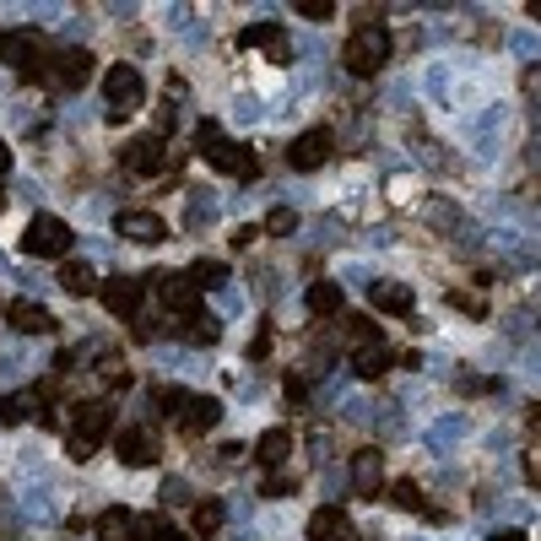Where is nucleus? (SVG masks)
Wrapping results in <instances>:
<instances>
[{
  "label": "nucleus",
  "mask_w": 541,
  "mask_h": 541,
  "mask_svg": "<svg viewBox=\"0 0 541 541\" xmlns=\"http://www.w3.org/2000/svg\"><path fill=\"white\" fill-rule=\"evenodd\" d=\"M390 504H395V509H412V514H422V487H417L412 477L390 482Z\"/></svg>",
  "instance_id": "bb28decb"
},
{
  "label": "nucleus",
  "mask_w": 541,
  "mask_h": 541,
  "mask_svg": "<svg viewBox=\"0 0 541 541\" xmlns=\"http://www.w3.org/2000/svg\"><path fill=\"white\" fill-rule=\"evenodd\" d=\"M92 65H98V60H92L87 49H65V55H55L49 65H38L33 82H44V87H55V92H76L92 76Z\"/></svg>",
  "instance_id": "f03ea898"
},
{
  "label": "nucleus",
  "mask_w": 541,
  "mask_h": 541,
  "mask_svg": "<svg viewBox=\"0 0 541 541\" xmlns=\"http://www.w3.org/2000/svg\"><path fill=\"white\" fill-rule=\"evenodd\" d=\"M255 239H260V228H239V233H233V244H239V249H249Z\"/></svg>",
  "instance_id": "79ce46f5"
},
{
  "label": "nucleus",
  "mask_w": 541,
  "mask_h": 541,
  "mask_svg": "<svg viewBox=\"0 0 541 541\" xmlns=\"http://www.w3.org/2000/svg\"><path fill=\"white\" fill-rule=\"evenodd\" d=\"M309 541H352V520L341 504H320L309 514Z\"/></svg>",
  "instance_id": "dca6fc26"
},
{
  "label": "nucleus",
  "mask_w": 541,
  "mask_h": 541,
  "mask_svg": "<svg viewBox=\"0 0 541 541\" xmlns=\"http://www.w3.org/2000/svg\"><path fill=\"white\" fill-rule=\"evenodd\" d=\"M331 147H336V136L325 125H314V130H303V136L287 147V163L298 168V174H314V168H325V157H331Z\"/></svg>",
  "instance_id": "0eeeda50"
},
{
  "label": "nucleus",
  "mask_w": 541,
  "mask_h": 541,
  "mask_svg": "<svg viewBox=\"0 0 541 541\" xmlns=\"http://www.w3.org/2000/svg\"><path fill=\"white\" fill-rule=\"evenodd\" d=\"M368 298H374V309H390V314H412V303H417L406 282H374Z\"/></svg>",
  "instance_id": "4be33fe9"
},
{
  "label": "nucleus",
  "mask_w": 541,
  "mask_h": 541,
  "mask_svg": "<svg viewBox=\"0 0 541 541\" xmlns=\"http://www.w3.org/2000/svg\"><path fill=\"white\" fill-rule=\"evenodd\" d=\"M293 228H298V217L287 206H276L271 217H266V233H293Z\"/></svg>",
  "instance_id": "72a5a7b5"
},
{
  "label": "nucleus",
  "mask_w": 541,
  "mask_h": 541,
  "mask_svg": "<svg viewBox=\"0 0 541 541\" xmlns=\"http://www.w3.org/2000/svg\"><path fill=\"white\" fill-rule=\"evenodd\" d=\"M239 44H244V49H266V55H271L276 65L293 60V44H287L282 22H249V28L239 33Z\"/></svg>",
  "instance_id": "9b49d317"
},
{
  "label": "nucleus",
  "mask_w": 541,
  "mask_h": 541,
  "mask_svg": "<svg viewBox=\"0 0 541 541\" xmlns=\"http://www.w3.org/2000/svg\"><path fill=\"white\" fill-rule=\"evenodd\" d=\"M525 477H531V487L541 482V466H536V450H525Z\"/></svg>",
  "instance_id": "37998d69"
},
{
  "label": "nucleus",
  "mask_w": 541,
  "mask_h": 541,
  "mask_svg": "<svg viewBox=\"0 0 541 541\" xmlns=\"http://www.w3.org/2000/svg\"><path fill=\"white\" fill-rule=\"evenodd\" d=\"M6 320H11V331H22V336H55V314L33 298H17L6 309Z\"/></svg>",
  "instance_id": "ddd939ff"
},
{
  "label": "nucleus",
  "mask_w": 541,
  "mask_h": 541,
  "mask_svg": "<svg viewBox=\"0 0 541 541\" xmlns=\"http://www.w3.org/2000/svg\"><path fill=\"white\" fill-rule=\"evenodd\" d=\"M379 487H385V455H379V450H358V455H352V493L374 498Z\"/></svg>",
  "instance_id": "2eb2a0df"
},
{
  "label": "nucleus",
  "mask_w": 541,
  "mask_h": 541,
  "mask_svg": "<svg viewBox=\"0 0 541 541\" xmlns=\"http://www.w3.org/2000/svg\"><path fill=\"white\" fill-rule=\"evenodd\" d=\"M60 287L71 298H87V293H98V271H92L87 260H65V266H60Z\"/></svg>",
  "instance_id": "aec40b11"
},
{
  "label": "nucleus",
  "mask_w": 541,
  "mask_h": 541,
  "mask_svg": "<svg viewBox=\"0 0 541 541\" xmlns=\"http://www.w3.org/2000/svg\"><path fill=\"white\" fill-rule=\"evenodd\" d=\"M341 60H347L352 76H374L379 65H390V28H379V22H363V28L347 38Z\"/></svg>",
  "instance_id": "f257e3e1"
},
{
  "label": "nucleus",
  "mask_w": 541,
  "mask_h": 541,
  "mask_svg": "<svg viewBox=\"0 0 541 541\" xmlns=\"http://www.w3.org/2000/svg\"><path fill=\"white\" fill-rule=\"evenodd\" d=\"M487 541H531L525 531H498V536H487Z\"/></svg>",
  "instance_id": "c03bdc74"
},
{
  "label": "nucleus",
  "mask_w": 541,
  "mask_h": 541,
  "mask_svg": "<svg viewBox=\"0 0 541 541\" xmlns=\"http://www.w3.org/2000/svg\"><path fill=\"white\" fill-rule=\"evenodd\" d=\"M298 11H303L309 22H331V17H336V6H331V0H298Z\"/></svg>",
  "instance_id": "473e14b6"
},
{
  "label": "nucleus",
  "mask_w": 541,
  "mask_h": 541,
  "mask_svg": "<svg viewBox=\"0 0 541 541\" xmlns=\"http://www.w3.org/2000/svg\"><path fill=\"white\" fill-rule=\"evenodd\" d=\"M65 249H71V228L60 217H33L28 233H22V255L33 260H60Z\"/></svg>",
  "instance_id": "7ed1b4c3"
},
{
  "label": "nucleus",
  "mask_w": 541,
  "mask_h": 541,
  "mask_svg": "<svg viewBox=\"0 0 541 541\" xmlns=\"http://www.w3.org/2000/svg\"><path fill=\"white\" fill-rule=\"evenodd\" d=\"M385 368H390V347H385V341H363V347L352 352V374H358V379H379Z\"/></svg>",
  "instance_id": "6ab92c4d"
},
{
  "label": "nucleus",
  "mask_w": 541,
  "mask_h": 541,
  "mask_svg": "<svg viewBox=\"0 0 541 541\" xmlns=\"http://www.w3.org/2000/svg\"><path fill=\"white\" fill-rule=\"evenodd\" d=\"M190 276H195V287L206 293V287H222V282H228V266H222V260H195Z\"/></svg>",
  "instance_id": "cd10ccee"
},
{
  "label": "nucleus",
  "mask_w": 541,
  "mask_h": 541,
  "mask_svg": "<svg viewBox=\"0 0 541 541\" xmlns=\"http://www.w3.org/2000/svg\"><path fill=\"white\" fill-rule=\"evenodd\" d=\"M217 417H222V401H217V395H190V406L179 412V428L190 433V439H201V433L217 428Z\"/></svg>",
  "instance_id": "f3484780"
},
{
  "label": "nucleus",
  "mask_w": 541,
  "mask_h": 541,
  "mask_svg": "<svg viewBox=\"0 0 541 541\" xmlns=\"http://www.w3.org/2000/svg\"><path fill=\"white\" fill-rule=\"evenodd\" d=\"M347 336L358 341V347H363V341H379V331H374V320H368V314H347Z\"/></svg>",
  "instance_id": "2f4dec72"
},
{
  "label": "nucleus",
  "mask_w": 541,
  "mask_h": 541,
  "mask_svg": "<svg viewBox=\"0 0 541 541\" xmlns=\"http://www.w3.org/2000/svg\"><path fill=\"white\" fill-rule=\"evenodd\" d=\"M71 422H76V433H71V439H82L87 450H98V444L114 433V406H109V401H82Z\"/></svg>",
  "instance_id": "6e6552de"
},
{
  "label": "nucleus",
  "mask_w": 541,
  "mask_h": 541,
  "mask_svg": "<svg viewBox=\"0 0 541 541\" xmlns=\"http://www.w3.org/2000/svg\"><path fill=\"white\" fill-rule=\"evenodd\" d=\"M157 406H163L168 417H179L184 406H190V390H179V385H157Z\"/></svg>",
  "instance_id": "7c9ffc66"
},
{
  "label": "nucleus",
  "mask_w": 541,
  "mask_h": 541,
  "mask_svg": "<svg viewBox=\"0 0 541 541\" xmlns=\"http://www.w3.org/2000/svg\"><path fill=\"white\" fill-rule=\"evenodd\" d=\"M38 401H44V395H38V390H17V395H6V401H0V422H6V428H17V422H28V417L38 412Z\"/></svg>",
  "instance_id": "b1692460"
},
{
  "label": "nucleus",
  "mask_w": 541,
  "mask_h": 541,
  "mask_svg": "<svg viewBox=\"0 0 541 541\" xmlns=\"http://www.w3.org/2000/svg\"><path fill=\"white\" fill-rule=\"evenodd\" d=\"M0 49H6V33H0Z\"/></svg>",
  "instance_id": "49530a36"
},
{
  "label": "nucleus",
  "mask_w": 541,
  "mask_h": 541,
  "mask_svg": "<svg viewBox=\"0 0 541 541\" xmlns=\"http://www.w3.org/2000/svg\"><path fill=\"white\" fill-rule=\"evenodd\" d=\"M184 336H190L195 347H217V341H222V325H217V320H206V314H195V320H190V331H184Z\"/></svg>",
  "instance_id": "c85d7f7f"
},
{
  "label": "nucleus",
  "mask_w": 541,
  "mask_h": 541,
  "mask_svg": "<svg viewBox=\"0 0 541 541\" xmlns=\"http://www.w3.org/2000/svg\"><path fill=\"white\" fill-rule=\"evenodd\" d=\"M114 228H120V239H136V244H163L168 239V222L157 217V211H120Z\"/></svg>",
  "instance_id": "f8f14e48"
},
{
  "label": "nucleus",
  "mask_w": 541,
  "mask_h": 541,
  "mask_svg": "<svg viewBox=\"0 0 541 541\" xmlns=\"http://www.w3.org/2000/svg\"><path fill=\"white\" fill-rule=\"evenodd\" d=\"M157 498H163V504H184V498H190V487L174 477V482H163V493H157Z\"/></svg>",
  "instance_id": "c9c22d12"
},
{
  "label": "nucleus",
  "mask_w": 541,
  "mask_h": 541,
  "mask_svg": "<svg viewBox=\"0 0 541 541\" xmlns=\"http://www.w3.org/2000/svg\"><path fill=\"white\" fill-rule=\"evenodd\" d=\"M65 455H71V460H87L92 450H87V444H82V439H65Z\"/></svg>",
  "instance_id": "a19ab883"
},
{
  "label": "nucleus",
  "mask_w": 541,
  "mask_h": 541,
  "mask_svg": "<svg viewBox=\"0 0 541 541\" xmlns=\"http://www.w3.org/2000/svg\"><path fill=\"white\" fill-rule=\"evenodd\" d=\"M6 168H11V147L0 141V174H6Z\"/></svg>",
  "instance_id": "a18cd8bd"
},
{
  "label": "nucleus",
  "mask_w": 541,
  "mask_h": 541,
  "mask_svg": "<svg viewBox=\"0 0 541 541\" xmlns=\"http://www.w3.org/2000/svg\"><path fill=\"white\" fill-rule=\"evenodd\" d=\"M303 303H309V314H320V320H331V314L341 309V287H336V282H314L309 293H303Z\"/></svg>",
  "instance_id": "393cba45"
},
{
  "label": "nucleus",
  "mask_w": 541,
  "mask_h": 541,
  "mask_svg": "<svg viewBox=\"0 0 541 541\" xmlns=\"http://www.w3.org/2000/svg\"><path fill=\"white\" fill-rule=\"evenodd\" d=\"M98 287H103V303H109V314H120V320H130V314L141 309V293H147L136 276H109V282H98Z\"/></svg>",
  "instance_id": "4468645a"
},
{
  "label": "nucleus",
  "mask_w": 541,
  "mask_h": 541,
  "mask_svg": "<svg viewBox=\"0 0 541 541\" xmlns=\"http://www.w3.org/2000/svg\"><path fill=\"white\" fill-rule=\"evenodd\" d=\"M195 536H217L222 531V504H195Z\"/></svg>",
  "instance_id": "c756f323"
},
{
  "label": "nucleus",
  "mask_w": 541,
  "mask_h": 541,
  "mask_svg": "<svg viewBox=\"0 0 541 541\" xmlns=\"http://www.w3.org/2000/svg\"><path fill=\"white\" fill-rule=\"evenodd\" d=\"M287 401H309V385L298 374H287Z\"/></svg>",
  "instance_id": "ea45409f"
},
{
  "label": "nucleus",
  "mask_w": 541,
  "mask_h": 541,
  "mask_svg": "<svg viewBox=\"0 0 541 541\" xmlns=\"http://www.w3.org/2000/svg\"><path fill=\"white\" fill-rule=\"evenodd\" d=\"M103 92H109V103H114L109 114H125V109H141L147 82H141L136 65H109V71H103Z\"/></svg>",
  "instance_id": "39448f33"
},
{
  "label": "nucleus",
  "mask_w": 541,
  "mask_h": 541,
  "mask_svg": "<svg viewBox=\"0 0 541 541\" xmlns=\"http://www.w3.org/2000/svg\"><path fill=\"white\" fill-rule=\"evenodd\" d=\"M450 303H455L460 314H477V320L487 314V303H482V298H471V293H450Z\"/></svg>",
  "instance_id": "f704fd0d"
},
{
  "label": "nucleus",
  "mask_w": 541,
  "mask_h": 541,
  "mask_svg": "<svg viewBox=\"0 0 541 541\" xmlns=\"http://www.w3.org/2000/svg\"><path fill=\"white\" fill-rule=\"evenodd\" d=\"M114 450H120L125 466H152V460H157V433L141 428V422H130V428L114 433Z\"/></svg>",
  "instance_id": "9d476101"
},
{
  "label": "nucleus",
  "mask_w": 541,
  "mask_h": 541,
  "mask_svg": "<svg viewBox=\"0 0 541 541\" xmlns=\"http://www.w3.org/2000/svg\"><path fill=\"white\" fill-rule=\"evenodd\" d=\"M217 136H222V130H217V120H201V130H195V147L206 152V147H211V141H217Z\"/></svg>",
  "instance_id": "4c0bfd02"
},
{
  "label": "nucleus",
  "mask_w": 541,
  "mask_h": 541,
  "mask_svg": "<svg viewBox=\"0 0 541 541\" xmlns=\"http://www.w3.org/2000/svg\"><path fill=\"white\" fill-rule=\"evenodd\" d=\"M98 541H136V514L130 509H103L98 514Z\"/></svg>",
  "instance_id": "5701e85b"
},
{
  "label": "nucleus",
  "mask_w": 541,
  "mask_h": 541,
  "mask_svg": "<svg viewBox=\"0 0 541 541\" xmlns=\"http://www.w3.org/2000/svg\"><path fill=\"white\" fill-rule=\"evenodd\" d=\"M120 163L130 168V174H163V168H168V141L163 136H136L120 152Z\"/></svg>",
  "instance_id": "1a4fd4ad"
},
{
  "label": "nucleus",
  "mask_w": 541,
  "mask_h": 541,
  "mask_svg": "<svg viewBox=\"0 0 541 541\" xmlns=\"http://www.w3.org/2000/svg\"><path fill=\"white\" fill-rule=\"evenodd\" d=\"M157 298H163L168 314H179V320H195L201 314V287H195L190 271H168L157 276Z\"/></svg>",
  "instance_id": "20e7f679"
},
{
  "label": "nucleus",
  "mask_w": 541,
  "mask_h": 541,
  "mask_svg": "<svg viewBox=\"0 0 541 541\" xmlns=\"http://www.w3.org/2000/svg\"><path fill=\"white\" fill-rule=\"evenodd\" d=\"M217 174H228V179H255V152L244 147V141H228V136H217L211 147L201 152Z\"/></svg>",
  "instance_id": "423d86ee"
},
{
  "label": "nucleus",
  "mask_w": 541,
  "mask_h": 541,
  "mask_svg": "<svg viewBox=\"0 0 541 541\" xmlns=\"http://www.w3.org/2000/svg\"><path fill=\"white\" fill-rule=\"evenodd\" d=\"M287 455H293V433H287V428H266V433H260V444H255L260 466H282Z\"/></svg>",
  "instance_id": "412c9836"
},
{
  "label": "nucleus",
  "mask_w": 541,
  "mask_h": 541,
  "mask_svg": "<svg viewBox=\"0 0 541 541\" xmlns=\"http://www.w3.org/2000/svg\"><path fill=\"white\" fill-rule=\"evenodd\" d=\"M0 60H11L22 71V82H33L38 65H44V55H38V33H11L6 49H0Z\"/></svg>",
  "instance_id": "a211bd4d"
},
{
  "label": "nucleus",
  "mask_w": 541,
  "mask_h": 541,
  "mask_svg": "<svg viewBox=\"0 0 541 541\" xmlns=\"http://www.w3.org/2000/svg\"><path fill=\"white\" fill-rule=\"evenodd\" d=\"M293 487H298L293 477H271V482H266V493H260V498H287Z\"/></svg>",
  "instance_id": "e433bc0d"
},
{
  "label": "nucleus",
  "mask_w": 541,
  "mask_h": 541,
  "mask_svg": "<svg viewBox=\"0 0 541 541\" xmlns=\"http://www.w3.org/2000/svg\"><path fill=\"white\" fill-rule=\"evenodd\" d=\"M266 352H271V331H260L255 341H249V358H255V363H260V358H266Z\"/></svg>",
  "instance_id": "58836bf2"
},
{
  "label": "nucleus",
  "mask_w": 541,
  "mask_h": 541,
  "mask_svg": "<svg viewBox=\"0 0 541 541\" xmlns=\"http://www.w3.org/2000/svg\"><path fill=\"white\" fill-rule=\"evenodd\" d=\"M136 541H184L179 525H168V514H152V520H136Z\"/></svg>",
  "instance_id": "a878e982"
}]
</instances>
